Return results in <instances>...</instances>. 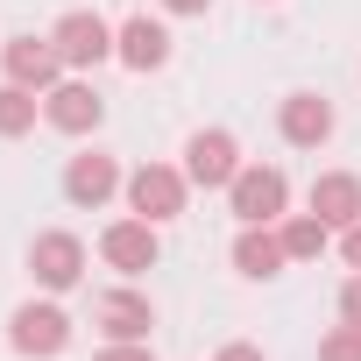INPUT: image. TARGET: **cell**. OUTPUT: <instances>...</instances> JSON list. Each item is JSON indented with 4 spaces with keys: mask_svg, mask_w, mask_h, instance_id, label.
<instances>
[{
    "mask_svg": "<svg viewBox=\"0 0 361 361\" xmlns=\"http://www.w3.org/2000/svg\"><path fill=\"white\" fill-rule=\"evenodd\" d=\"M213 361H262V347H248V340H227Z\"/></svg>",
    "mask_w": 361,
    "mask_h": 361,
    "instance_id": "cell-21",
    "label": "cell"
},
{
    "mask_svg": "<svg viewBox=\"0 0 361 361\" xmlns=\"http://www.w3.org/2000/svg\"><path fill=\"white\" fill-rule=\"evenodd\" d=\"M8 340H15V354L50 361V354L71 347V319H64V305H22V312L8 319Z\"/></svg>",
    "mask_w": 361,
    "mask_h": 361,
    "instance_id": "cell-5",
    "label": "cell"
},
{
    "mask_svg": "<svg viewBox=\"0 0 361 361\" xmlns=\"http://www.w3.org/2000/svg\"><path fill=\"white\" fill-rule=\"evenodd\" d=\"M163 8H170V15H206L213 0H163Z\"/></svg>",
    "mask_w": 361,
    "mask_h": 361,
    "instance_id": "cell-23",
    "label": "cell"
},
{
    "mask_svg": "<svg viewBox=\"0 0 361 361\" xmlns=\"http://www.w3.org/2000/svg\"><path fill=\"white\" fill-rule=\"evenodd\" d=\"M185 199H192V177L170 170V163H142V170L128 177V206H135L142 220H156V227L185 213Z\"/></svg>",
    "mask_w": 361,
    "mask_h": 361,
    "instance_id": "cell-2",
    "label": "cell"
},
{
    "mask_svg": "<svg viewBox=\"0 0 361 361\" xmlns=\"http://www.w3.org/2000/svg\"><path fill=\"white\" fill-rule=\"evenodd\" d=\"M92 361H156V354H149V340H114V347H99Z\"/></svg>",
    "mask_w": 361,
    "mask_h": 361,
    "instance_id": "cell-19",
    "label": "cell"
},
{
    "mask_svg": "<svg viewBox=\"0 0 361 361\" xmlns=\"http://www.w3.org/2000/svg\"><path fill=\"white\" fill-rule=\"evenodd\" d=\"M227 206L241 213V227H269V220H283V206H290V177L269 170V163H241V177L227 185Z\"/></svg>",
    "mask_w": 361,
    "mask_h": 361,
    "instance_id": "cell-1",
    "label": "cell"
},
{
    "mask_svg": "<svg viewBox=\"0 0 361 361\" xmlns=\"http://www.w3.org/2000/svg\"><path fill=\"white\" fill-rule=\"evenodd\" d=\"M276 128H283V142H290V149H319V142L333 135V106H326L319 92H290V99H283V114H276Z\"/></svg>",
    "mask_w": 361,
    "mask_h": 361,
    "instance_id": "cell-13",
    "label": "cell"
},
{
    "mask_svg": "<svg viewBox=\"0 0 361 361\" xmlns=\"http://www.w3.org/2000/svg\"><path fill=\"white\" fill-rule=\"evenodd\" d=\"M50 43H57V57H64L71 71H92V64H106V57H114V29H106L92 8H71V15L50 29Z\"/></svg>",
    "mask_w": 361,
    "mask_h": 361,
    "instance_id": "cell-4",
    "label": "cell"
},
{
    "mask_svg": "<svg viewBox=\"0 0 361 361\" xmlns=\"http://www.w3.org/2000/svg\"><path fill=\"white\" fill-rule=\"evenodd\" d=\"M121 185H128L121 163H114V156H99V149L71 156V170H64V199H71V206H106Z\"/></svg>",
    "mask_w": 361,
    "mask_h": 361,
    "instance_id": "cell-11",
    "label": "cell"
},
{
    "mask_svg": "<svg viewBox=\"0 0 361 361\" xmlns=\"http://www.w3.org/2000/svg\"><path fill=\"white\" fill-rule=\"evenodd\" d=\"M43 121H50L57 135H92V128L106 121V99H99L85 78H64V85L43 92Z\"/></svg>",
    "mask_w": 361,
    "mask_h": 361,
    "instance_id": "cell-6",
    "label": "cell"
},
{
    "mask_svg": "<svg viewBox=\"0 0 361 361\" xmlns=\"http://www.w3.org/2000/svg\"><path fill=\"white\" fill-rule=\"evenodd\" d=\"M0 57H8V78H15V85H29V92H50V85H64V71H71V64L57 57V43H50V36H15Z\"/></svg>",
    "mask_w": 361,
    "mask_h": 361,
    "instance_id": "cell-8",
    "label": "cell"
},
{
    "mask_svg": "<svg viewBox=\"0 0 361 361\" xmlns=\"http://www.w3.org/2000/svg\"><path fill=\"white\" fill-rule=\"evenodd\" d=\"M114 57H121L128 71H163V64H170V29L149 22V15H128V22L114 29Z\"/></svg>",
    "mask_w": 361,
    "mask_h": 361,
    "instance_id": "cell-10",
    "label": "cell"
},
{
    "mask_svg": "<svg viewBox=\"0 0 361 361\" xmlns=\"http://www.w3.org/2000/svg\"><path fill=\"white\" fill-rule=\"evenodd\" d=\"M312 213L326 220V227H354L361 220V177L354 170H326V177H312Z\"/></svg>",
    "mask_w": 361,
    "mask_h": 361,
    "instance_id": "cell-12",
    "label": "cell"
},
{
    "mask_svg": "<svg viewBox=\"0 0 361 361\" xmlns=\"http://www.w3.org/2000/svg\"><path fill=\"white\" fill-rule=\"evenodd\" d=\"M340 319H347V326H361V276H347V283H340Z\"/></svg>",
    "mask_w": 361,
    "mask_h": 361,
    "instance_id": "cell-20",
    "label": "cell"
},
{
    "mask_svg": "<svg viewBox=\"0 0 361 361\" xmlns=\"http://www.w3.org/2000/svg\"><path fill=\"white\" fill-rule=\"evenodd\" d=\"M149 326H156V312H149L142 290H106L99 298V333L106 340H149Z\"/></svg>",
    "mask_w": 361,
    "mask_h": 361,
    "instance_id": "cell-14",
    "label": "cell"
},
{
    "mask_svg": "<svg viewBox=\"0 0 361 361\" xmlns=\"http://www.w3.org/2000/svg\"><path fill=\"white\" fill-rule=\"evenodd\" d=\"M340 255H347V262H354V269H361V220H354V227H347V241H340Z\"/></svg>",
    "mask_w": 361,
    "mask_h": 361,
    "instance_id": "cell-22",
    "label": "cell"
},
{
    "mask_svg": "<svg viewBox=\"0 0 361 361\" xmlns=\"http://www.w3.org/2000/svg\"><path fill=\"white\" fill-rule=\"evenodd\" d=\"M319 361H361V326H347V319H340V326L319 340Z\"/></svg>",
    "mask_w": 361,
    "mask_h": 361,
    "instance_id": "cell-18",
    "label": "cell"
},
{
    "mask_svg": "<svg viewBox=\"0 0 361 361\" xmlns=\"http://www.w3.org/2000/svg\"><path fill=\"white\" fill-rule=\"evenodd\" d=\"M283 262H290L283 234H269V227H241V241H234V269H241V276L262 283V276H276Z\"/></svg>",
    "mask_w": 361,
    "mask_h": 361,
    "instance_id": "cell-15",
    "label": "cell"
},
{
    "mask_svg": "<svg viewBox=\"0 0 361 361\" xmlns=\"http://www.w3.org/2000/svg\"><path fill=\"white\" fill-rule=\"evenodd\" d=\"M36 114H43V92H29V85H15V78L0 85V135H8V142H15V135H29V128H36Z\"/></svg>",
    "mask_w": 361,
    "mask_h": 361,
    "instance_id": "cell-16",
    "label": "cell"
},
{
    "mask_svg": "<svg viewBox=\"0 0 361 361\" xmlns=\"http://www.w3.org/2000/svg\"><path fill=\"white\" fill-rule=\"evenodd\" d=\"M185 177H192V185H206V192H227L234 177H241L234 135H227V128H199V135L185 142Z\"/></svg>",
    "mask_w": 361,
    "mask_h": 361,
    "instance_id": "cell-3",
    "label": "cell"
},
{
    "mask_svg": "<svg viewBox=\"0 0 361 361\" xmlns=\"http://www.w3.org/2000/svg\"><path fill=\"white\" fill-rule=\"evenodd\" d=\"M326 241H333V227H326L319 213L283 220V248H290V262H319V255H326Z\"/></svg>",
    "mask_w": 361,
    "mask_h": 361,
    "instance_id": "cell-17",
    "label": "cell"
},
{
    "mask_svg": "<svg viewBox=\"0 0 361 361\" xmlns=\"http://www.w3.org/2000/svg\"><path fill=\"white\" fill-rule=\"evenodd\" d=\"M99 255L121 269V276H142V269H156V255H163V241H156V220H114L106 234H99Z\"/></svg>",
    "mask_w": 361,
    "mask_h": 361,
    "instance_id": "cell-7",
    "label": "cell"
},
{
    "mask_svg": "<svg viewBox=\"0 0 361 361\" xmlns=\"http://www.w3.org/2000/svg\"><path fill=\"white\" fill-rule=\"evenodd\" d=\"M29 269H36L43 290H71V283L85 276V241H78V234H36Z\"/></svg>",
    "mask_w": 361,
    "mask_h": 361,
    "instance_id": "cell-9",
    "label": "cell"
}]
</instances>
